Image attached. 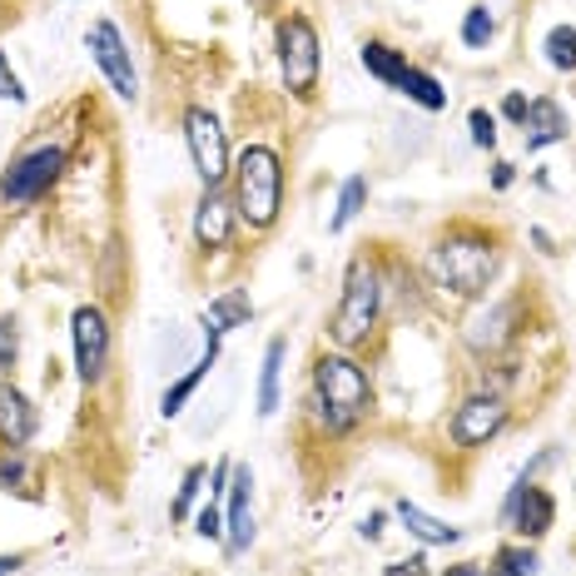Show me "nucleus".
<instances>
[{"instance_id": "obj_1", "label": "nucleus", "mask_w": 576, "mask_h": 576, "mask_svg": "<svg viewBox=\"0 0 576 576\" xmlns=\"http://www.w3.org/2000/svg\"><path fill=\"white\" fill-rule=\"evenodd\" d=\"M428 274L437 288L457 298H483L487 284L497 274V249L483 234H453V239L433 244L428 249Z\"/></svg>"}, {"instance_id": "obj_2", "label": "nucleus", "mask_w": 576, "mask_h": 576, "mask_svg": "<svg viewBox=\"0 0 576 576\" xmlns=\"http://www.w3.org/2000/svg\"><path fill=\"white\" fill-rule=\"evenodd\" d=\"M234 209L249 229H269L284 205V165L269 145H249L234 159Z\"/></svg>"}, {"instance_id": "obj_3", "label": "nucleus", "mask_w": 576, "mask_h": 576, "mask_svg": "<svg viewBox=\"0 0 576 576\" xmlns=\"http://www.w3.org/2000/svg\"><path fill=\"white\" fill-rule=\"evenodd\" d=\"M314 408L328 433H348L368 413V373L344 354H324L314 363Z\"/></svg>"}, {"instance_id": "obj_4", "label": "nucleus", "mask_w": 576, "mask_h": 576, "mask_svg": "<svg viewBox=\"0 0 576 576\" xmlns=\"http://www.w3.org/2000/svg\"><path fill=\"white\" fill-rule=\"evenodd\" d=\"M378 304H383V288H378V274L368 269V264H348V279H344V304H338L334 314V338L344 348L363 344V338L373 334V324H378Z\"/></svg>"}, {"instance_id": "obj_5", "label": "nucleus", "mask_w": 576, "mask_h": 576, "mask_svg": "<svg viewBox=\"0 0 576 576\" xmlns=\"http://www.w3.org/2000/svg\"><path fill=\"white\" fill-rule=\"evenodd\" d=\"M279 70L298 100L318 90V30L304 16H288L279 26Z\"/></svg>"}, {"instance_id": "obj_6", "label": "nucleus", "mask_w": 576, "mask_h": 576, "mask_svg": "<svg viewBox=\"0 0 576 576\" xmlns=\"http://www.w3.org/2000/svg\"><path fill=\"white\" fill-rule=\"evenodd\" d=\"M60 169H66V149L60 145L30 149V155H20L16 165L6 169V179H0V199H6V205H36L40 195H50V185L60 179Z\"/></svg>"}, {"instance_id": "obj_7", "label": "nucleus", "mask_w": 576, "mask_h": 576, "mask_svg": "<svg viewBox=\"0 0 576 576\" xmlns=\"http://www.w3.org/2000/svg\"><path fill=\"white\" fill-rule=\"evenodd\" d=\"M185 140H189V159H195V175L205 189H219L224 179H229V140H224L219 120L205 110V105H195V110L185 115Z\"/></svg>"}, {"instance_id": "obj_8", "label": "nucleus", "mask_w": 576, "mask_h": 576, "mask_svg": "<svg viewBox=\"0 0 576 576\" xmlns=\"http://www.w3.org/2000/svg\"><path fill=\"white\" fill-rule=\"evenodd\" d=\"M85 46H90L95 66H100V75L110 80V90L120 95V100H140V75H135V60H130V46H125L120 26L115 20H95L90 36H85Z\"/></svg>"}, {"instance_id": "obj_9", "label": "nucleus", "mask_w": 576, "mask_h": 576, "mask_svg": "<svg viewBox=\"0 0 576 576\" xmlns=\"http://www.w3.org/2000/svg\"><path fill=\"white\" fill-rule=\"evenodd\" d=\"M70 338H75V373H80L85 388H95V383L105 378V368H110V324H105V314L95 304H80L70 314Z\"/></svg>"}, {"instance_id": "obj_10", "label": "nucleus", "mask_w": 576, "mask_h": 576, "mask_svg": "<svg viewBox=\"0 0 576 576\" xmlns=\"http://www.w3.org/2000/svg\"><path fill=\"white\" fill-rule=\"evenodd\" d=\"M507 428V403L493 398V393H477V398H467L463 408L453 413V443L457 447H483L487 437H497Z\"/></svg>"}, {"instance_id": "obj_11", "label": "nucleus", "mask_w": 576, "mask_h": 576, "mask_svg": "<svg viewBox=\"0 0 576 576\" xmlns=\"http://www.w3.org/2000/svg\"><path fill=\"white\" fill-rule=\"evenodd\" d=\"M229 507H224V542L229 552H249L254 542V473L244 463H234L229 473Z\"/></svg>"}, {"instance_id": "obj_12", "label": "nucleus", "mask_w": 576, "mask_h": 576, "mask_svg": "<svg viewBox=\"0 0 576 576\" xmlns=\"http://www.w3.org/2000/svg\"><path fill=\"white\" fill-rule=\"evenodd\" d=\"M552 517H557V503H552V493L547 487H532L527 477H522L517 487H512V497H507V522L522 532V537H547L552 532Z\"/></svg>"}, {"instance_id": "obj_13", "label": "nucleus", "mask_w": 576, "mask_h": 576, "mask_svg": "<svg viewBox=\"0 0 576 576\" xmlns=\"http://www.w3.org/2000/svg\"><path fill=\"white\" fill-rule=\"evenodd\" d=\"M234 215H239V209H234L229 199L219 195V189H205V199H199V209H195V239H199V249H209V254L229 249Z\"/></svg>"}, {"instance_id": "obj_14", "label": "nucleus", "mask_w": 576, "mask_h": 576, "mask_svg": "<svg viewBox=\"0 0 576 576\" xmlns=\"http://www.w3.org/2000/svg\"><path fill=\"white\" fill-rule=\"evenodd\" d=\"M40 428V413L16 383H0V443L6 447H26Z\"/></svg>"}, {"instance_id": "obj_15", "label": "nucleus", "mask_w": 576, "mask_h": 576, "mask_svg": "<svg viewBox=\"0 0 576 576\" xmlns=\"http://www.w3.org/2000/svg\"><path fill=\"white\" fill-rule=\"evenodd\" d=\"M205 334H209L205 358H199L195 368H189L179 383H169V388H165V398H159V413H165V418H179V413H185V403L195 398V388L209 378V368H215V358H219V338H224V334H219V328H209V324H205Z\"/></svg>"}, {"instance_id": "obj_16", "label": "nucleus", "mask_w": 576, "mask_h": 576, "mask_svg": "<svg viewBox=\"0 0 576 576\" xmlns=\"http://www.w3.org/2000/svg\"><path fill=\"white\" fill-rule=\"evenodd\" d=\"M522 140L527 149H547L567 140V115H562L557 100H532L527 105V120H522Z\"/></svg>"}, {"instance_id": "obj_17", "label": "nucleus", "mask_w": 576, "mask_h": 576, "mask_svg": "<svg viewBox=\"0 0 576 576\" xmlns=\"http://www.w3.org/2000/svg\"><path fill=\"white\" fill-rule=\"evenodd\" d=\"M398 522L413 532V537L423 542V547H447V542H457L463 532L457 527H447V522H437V517H428L423 507H413V503H398Z\"/></svg>"}, {"instance_id": "obj_18", "label": "nucleus", "mask_w": 576, "mask_h": 576, "mask_svg": "<svg viewBox=\"0 0 576 576\" xmlns=\"http://www.w3.org/2000/svg\"><path fill=\"white\" fill-rule=\"evenodd\" d=\"M358 60H363V70H368L373 80L393 85V90H398L403 70H408V56H403V50H393V46H383V40H368V46L358 50Z\"/></svg>"}, {"instance_id": "obj_19", "label": "nucleus", "mask_w": 576, "mask_h": 576, "mask_svg": "<svg viewBox=\"0 0 576 576\" xmlns=\"http://www.w3.org/2000/svg\"><path fill=\"white\" fill-rule=\"evenodd\" d=\"M284 354H288L284 338H269V348H264V373H259V418H274V413H279V373H284Z\"/></svg>"}, {"instance_id": "obj_20", "label": "nucleus", "mask_w": 576, "mask_h": 576, "mask_svg": "<svg viewBox=\"0 0 576 576\" xmlns=\"http://www.w3.org/2000/svg\"><path fill=\"white\" fill-rule=\"evenodd\" d=\"M249 318H254V304H249V288H229V294H219V298H215V304H209L205 324H209V328H219V334H229V328L249 324Z\"/></svg>"}, {"instance_id": "obj_21", "label": "nucleus", "mask_w": 576, "mask_h": 576, "mask_svg": "<svg viewBox=\"0 0 576 576\" xmlns=\"http://www.w3.org/2000/svg\"><path fill=\"white\" fill-rule=\"evenodd\" d=\"M398 90L408 95L413 105H423V110H447V90L437 85V75H428V70H418V66H408L403 70V80H398Z\"/></svg>"}, {"instance_id": "obj_22", "label": "nucleus", "mask_w": 576, "mask_h": 576, "mask_svg": "<svg viewBox=\"0 0 576 576\" xmlns=\"http://www.w3.org/2000/svg\"><path fill=\"white\" fill-rule=\"evenodd\" d=\"M507 324H512V308H493L487 318H477L473 328H467V344L477 348V354H493V348H503L507 344Z\"/></svg>"}, {"instance_id": "obj_23", "label": "nucleus", "mask_w": 576, "mask_h": 576, "mask_svg": "<svg viewBox=\"0 0 576 576\" xmlns=\"http://www.w3.org/2000/svg\"><path fill=\"white\" fill-rule=\"evenodd\" d=\"M363 205H368V179H363V175L344 179V189H338V209H334V219H328V229L344 234L348 224H354V219L363 215Z\"/></svg>"}, {"instance_id": "obj_24", "label": "nucleus", "mask_w": 576, "mask_h": 576, "mask_svg": "<svg viewBox=\"0 0 576 576\" xmlns=\"http://www.w3.org/2000/svg\"><path fill=\"white\" fill-rule=\"evenodd\" d=\"M547 66L552 70H576V26H552L547 30Z\"/></svg>"}, {"instance_id": "obj_25", "label": "nucleus", "mask_w": 576, "mask_h": 576, "mask_svg": "<svg viewBox=\"0 0 576 576\" xmlns=\"http://www.w3.org/2000/svg\"><path fill=\"white\" fill-rule=\"evenodd\" d=\"M26 487H30L26 447H6L0 453V493H26Z\"/></svg>"}, {"instance_id": "obj_26", "label": "nucleus", "mask_w": 576, "mask_h": 576, "mask_svg": "<svg viewBox=\"0 0 576 576\" xmlns=\"http://www.w3.org/2000/svg\"><path fill=\"white\" fill-rule=\"evenodd\" d=\"M487 576H537V552L532 547H497Z\"/></svg>"}, {"instance_id": "obj_27", "label": "nucleus", "mask_w": 576, "mask_h": 576, "mask_svg": "<svg viewBox=\"0 0 576 576\" xmlns=\"http://www.w3.org/2000/svg\"><path fill=\"white\" fill-rule=\"evenodd\" d=\"M497 36V20H493V10L487 6H473L463 16V46H473V50H487V40Z\"/></svg>"}, {"instance_id": "obj_28", "label": "nucleus", "mask_w": 576, "mask_h": 576, "mask_svg": "<svg viewBox=\"0 0 576 576\" xmlns=\"http://www.w3.org/2000/svg\"><path fill=\"white\" fill-rule=\"evenodd\" d=\"M16 363H20V334L10 318H0V383L16 378Z\"/></svg>"}, {"instance_id": "obj_29", "label": "nucleus", "mask_w": 576, "mask_h": 576, "mask_svg": "<svg viewBox=\"0 0 576 576\" xmlns=\"http://www.w3.org/2000/svg\"><path fill=\"white\" fill-rule=\"evenodd\" d=\"M199 487H205V467H189V473H185V487H179L175 507H169V517L185 522V517H189V507H195V497H199Z\"/></svg>"}, {"instance_id": "obj_30", "label": "nucleus", "mask_w": 576, "mask_h": 576, "mask_svg": "<svg viewBox=\"0 0 576 576\" xmlns=\"http://www.w3.org/2000/svg\"><path fill=\"white\" fill-rule=\"evenodd\" d=\"M467 130H473V145L477 149H493L497 145V120L487 110H473L467 115Z\"/></svg>"}, {"instance_id": "obj_31", "label": "nucleus", "mask_w": 576, "mask_h": 576, "mask_svg": "<svg viewBox=\"0 0 576 576\" xmlns=\"http://www.w3.org/2000/svg\"><path fill=\"white\" fill-rule=\"evenodd\" d=\"M0 100H10V105H26V85H20V75H16V70H10L6 50H0Z\"/></svg>"}, {"instance_id": "obj_32", "label": "nucleus", "mask_w": 576, "mask_h": 576, "mask_svg": "<svg viewBox=\"0 0 576 576\" xmlns=\"http://www.w3.org/2000/svg\"><path fill=\"white\" fill-rule=\"evenodd\" d=\"M199 537H209V542H215V537H224V512H219V503H215V497H209V507L199 512Z\"/></svg>"}, {"instance_id": "obj_33", "label": "nucleus", "mask_w": 576, "mask_h": 576, "mask_svg": "<svg viewBox=\"0 0 576 576\" xmlns=\"http://www.w3.org/2000/svg\"><path fill=\"white\" fill-rule=\"evenodd\" d=\"M383 576H428V557H408V562H393V567H383Z\"/></svg>"}, {"instance_id": "obj_34", "label": "nucleus", "mask_w": 576, "mask_h": 576, "mask_svg": "<svg viewBox=\"0 0 576 576\" xmlns=\"http://www.w3.org/2000/svg\"><path fill=\"white\" fill-rule=\"evenodd\" d=\"M527 105H532L527 95H517V90H512L507 100H503V115H507V120H517V125H522V120H527Z\"/></svg>"}, {"instance_id": "obj_35", "label": "nucleus", "mask_w": 576, "mask_h": 576, "mask_svg": "<svg viewBox=\"0 0 576 576\" xmlns=\"http://www.w3.org/2000/svg\"><path fill=\"white\" fill-rule=\"evenodd\" d=\"M358 532H363V537H368V542H378V537H383V512H373V517H363V527H358Z\"/></svg>"}, {"instance_id": "obj_36", "label": "nucleus", "mask_w": 576, "mask_h": 576, "mask_svg": "<svg viewBox=\"0 0 576 576\" xmlns=\"http://www.w3.org/2000/svg\"><path fill=\"white\" fill-rule=\"evenodd\" d=\"M493 185H497V189L512 185V165H497V169H493Z\"/></svg>"}, {"instance_id": "obj_37", "label": "nucleus", "mask_w": 576, "mask_h": 576, "mask_svg": "<svg viewBox=\"0 0 576 576\" xmlns=\"http://www.w3.org/2000/svg\"><path fill=\"white\" fill-rule=\"evenodd\" d=\"M447 576H487V572L473 567V562H463V567H447Z\"/></svg>"}, {"instance_id": "obj_38", "label": "nucleus", "mask_w": 576, "mask_h": 576, "mask_svg": "<svg viewBox=\"0 0 576 576\" xmlns=\"http://www.w3.org/2000/svg\"><path fill=\"white\" fill-rule=\"evenodd\" d=\"M16 567H20V557H0V576H10Z\"/></svg>"}]
</instances>
